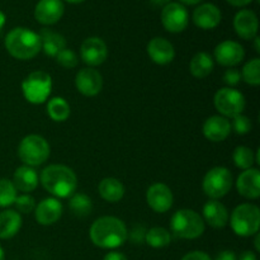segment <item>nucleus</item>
<instances>
[{
	"label": "nucleus",
	"mask_w": 260,
	"mask_h": 260,
	"mask_svg": "<svg viewBox=\"0 0 260 260\" xmlns=\"http://www.w3.org/2000/svg\"><path fill=\"white\" fill-rule=\"evenodd\" d=\"M213 58L207 52H198L193 56L189 63V70L194 78L205 79L212 73L213 70Z\"/></svg>",
	"instance_id": "bb28decb"
},
{
	"label": "nucleus",
	"mask_w": 260,
	"mask_h": 260,
	"mask_svg": "<svg viewBox=\"0 0 260 260\" xmlns=\"http://www.w3.org/2000/svg\"><path fill=\"white\" fill-rule=\"evenodd\" d=\"M202 187L203 192L212 200L222 198L233 187V175L226 168L216 167L205 175Z\"/></svg>",
	"instance_id": "6e6552de"
},
{
	"label": "nucleus",
	"mask_w": 260,
	"mask_h": 260,
	"mask_svg": "<svg viewBox=\"0 0 260 260\" xmlns=\"http://www.w3.org/2000/svg\"><path fill=\"white\" fill-rule=\"evenodd\" d=\"M145 241L149 244L151 248L161 249L165 248L172 241V235L169 231L164 228H152L149 231H146Z\"/></svg>",
	"instance_id": "c756f323"
},
{
	"label": "nucleus",
	"mask_w": 260,
	"mask_h": 260,
	"mask_svg": "<svg viewBox=\"0 0 260 260\" xmlns=\"http://www.w3.org/2000/svg\"><path fill=\"white\" fill-rule=\"evenodd\" d=\"M22 228V217L19 212L7 210L0 213V239L7 240L18 234Z\"/></svg>",
	"instance_id": "393cba45"
},
{
	"label": "nucleus",
	"mask_w": 260,
	"mask_h": 260,
	"mask_svg": "<svg viewBox=\"0 0 260 260\" xmlns=\"http://www.w3.org/2000/svg\"><path fill=\"white\" fill-rule=\"evenodd\" d=\"M69 207L76 217H86L93 211V203L86 194L83 193H74L69 202Z\"/></svg>",
	"instance_id": "cd10ccee"
},
{
	"label": "nucleus",
	"mask_w": 260,
	"mask_h": 260,
	"mask_svg": "<svg viewBox=\"0 0 260 260\" xmlns=\"http://www.w3.org/2000/svg\"><path fill=\"white\" fill-rule=\"evenodd\" d=\"M90 240L98 248L116 249L123 245L128 238V231L123 221L113 216H103L91 225Z\"/></svg>",
	"instance_id": "f257e3e1"
},
{
	"label": "nucleus",
	"mask_w": 260,
	"mask_h": 260,
	"mask_svg": "<svg viewBox=\"0 0 260 260\" xmlns=\"http://www.w3.org/2000/svg\"><path fill=\"white\" fill-rule=\"evenodd\" d=\"M81 60L89 66L102 65L107 60L108 48L106 42L99 37H89L80 47Z\"/></svg>",
	"instance_id": "f8f14e48"
},
{
	"label": "nucleus",
	"mask_w": 260,
	"mask_h": 260,
	"mask_svg": "<svg viewBox=\"0 0 260 260\" xmlns=\"http://www.w3.org/2000/svg\"><path fill=\"white\" fill-rule=\"evenodd\" d=\"M216 260H238V258H236V255L234 251L225 250L216 256Z\"/></svg>",
	"instance_id": "ea45409f"
},
{
	"label": "nucleus",
	"mask_w": 260,
	"mask_h": 260,
	"mask_svg": "<svg viewBox=\"0 0 260 260\" xmlns=\"http://www.w3.org/2000/svg\"><path fill=\"white\" fill-rule=\"evenodd\" d=\"M55 58L62 68L73 69L78 65V57H76L75 52L70 48H63Z\"/></svg>",
	"instance_id": "72a5a7b5"
},
{
	"label": "nucleus",
	"mask_w": 260,
	"mask_h": 260,
	"mask_svg": "<svg viewBox=\"0 0 260 260\" xmlns=\"http://www.w3.org/2000/svg\"><path fill=\"white\" fill-rule=\"evenodd\" d=\"M4 23H5V15H4V13L0 12V30H2Z\"/></svg>",
	"instance_id": "de8ad7c7"
},
{
	"label": "nucleus",
	"mask_w": 260,
	"mask_h": 260,
	"mask_svg": "<svg viewBox=\"0 0 260 260\" xmlns=\"http://www.w3.org/2000/svg\"><path fill=\"white\" fill-rule=\"evenodd\" d=\"M47 113L50 118L55 122H63L70 116V106L63 98L56 96L48 101Z\"/></svg>",
	"instance_id": "c85d7f7f"
},
{
	"label": "nucleus",
	"mask_w": 260,
	"mask_h": 260,
	"mask_svg": "<svg viewBox=\"0 0 260 260\" xmlns=\"http://www.w3.org/2000/svg\"><path fill=\"white\" fill-rule=\"evenodd\" d=\"M62 205L57 198H46L35 208L36 220L40 225L50 226L60 220L62 215Z\"/></svg>",
	"instance_id": "2eb2a0df"
},
{
	"label": "nucleus",
	"mask_w": 260,
	"mask_h": 260,
	"mask_svg": "<svg viewBox=\"0 0 260 260\" xmlns=\"http://www.w3.org/2000/svg\"><path fill=\"white\" fill-rule=\"evenodd\" d=\"M238 260H256V255L251 251H244V253L240 254Z\"/></svg>",
	"instance_id": "37998d69"
},
{
	"label": "nucleus",
	"mask_w": 260,
	"mask_h": 260,
	"mask_svg": "<svg viewBox=\"0 0 260 260\" xmlns=\"http://www.w3.org/2000/svg\"><path fill=\"white\" fill-rule=\"evenodd\" d=\"M13 184L15 189L20 192H32L37 188L38 184L37 172L32 167H27V165L18 168L13 175Z\"/></svg>",
	"instance_id": "b1692460"
},
{
	"label": "nucleus",
	"mask_w": 260,
	"mask_h": 260,
	"mask_svg": "<svg viewBox=\"0 0 260 260\" xmlns=\"http://www.w3.org/2000/svg\"><path fill=\"white\" fill-rule=\"evenodd\" d=\"M239 194L248 200H256L260 196V173L258 169H246L236 180Z\"/></svg>",
	"instance_id": "a211bd4d"
},
{
	"label": "nucleus",
	"mask_w": 260,
	"mask_h": 260,
	"mask_svg": "<svg viewBox=\"0 0 260 260\" xmlns=\"http://www.w3.org/2000/svg\"><path fill=\"white\" fill-rule=\"evenodd\" d=\"M51 89H52L51 76L41 70L30 73L22 83L23 95L32 104H42L43 102L47 101Z\"/></svg>",
	"instance_id": "0eeeda50"
},
{
	"label": "nucleus",
	"mask_w": 260,
	"mask_h": 260,
	"mask_svg": "<svg viewBox=\"0 0 260 260\" xmlns=\"http://www.w3.org/2000/svg\"><path fill=\"white\" fill-rule=\"evenodd\" d=\"M98 192L104 201L111 203L119 202L124 196V187L116 178H104L98 185Z\"/></svg>",
	"instance_id": "a878e982"
},
{
	"label": "nucleus",
	"mask_w": 260,
	"mask_h": 260,
	"mask_svg": "<svg viewBox=\"0 0 260 260\" xmlns=\"http://www.w3.org/2000/svg\"><path fill=\"white\" fill-rule=\"evenodd\" d=\"M150 58L157 65L170 63L175 57V50L172 43L162 37H155L147 45Z\"/></svg>",
	"instance_id": "6ab92c4d"
},
{
	"label": "nucleus",
	"mask_w": 260,
	"mask_h": 260,
	"mask_svg": "<svg viewBox=\"0 0 260 260\" xmlns=\"http://www.w3.org/2000/svg\"><path fill=\"white\" fill-rule=\"evenodd\" d=\"M170 229L179 239L193 240L205 233V221L193 210H179L173 215Z\"/></svg>",
	"instance_id": "20e7f679"
},
{
	"label": "nucleus",
	"mask_w": 260,
	"mask_h": 260,
	"mask_svg": "<svg viewBox=\"0 0 260 260\" xmlns=\"http://www.w3.org/2000/svg\"><path fill=\"white\" fill-rule=\"evenodd\" d=\"M182 260H212L210 255H207L203 251H190L187 255L183 256Z\"/></svg>",
	"instance_id": "58836bf2"
},
{
	"label": "nucleus",
	"mask_w": 260,
	"mask_h": 260,
	"mask_svg": "<svg viewBox=\"0 0 260 260\" xmlns=\"http://www.w3.org/2000/svg\"><path fill=\"white\" fill-rule=\"evenodd\" d=\"M76 89L85 96H94L103 88V78L101 73L93 68L81 69L75 78Z\"/></svg>",
	"instance_id": "ddd939ff"
},
{
	"label": "nucleus",
	"mask_w": 260,
	"mask_h": 260,
	"mask_svg": "<svg viewBox=\"0 0 260 260\" xmlns=\"http://www.w3.org/2000/svg\"><path fill=\"white\" fill-rule=\"evenodd\" d=\"M241 79H244L246 84L253 86H258L260 84V60L253 58L245 63L241 71Z\"/></svg>",
	"instance_id": "2f4dec72"
},
{
	"label": "nucleus",
	"mask_w": 260,
	"mask_h": 260,
	"mask_svg": "<svg viewBox=\"0 0 260 260\" xmlns=\"http://www.w3.org/2000/svg\"><path fill=\"white\" fill-rule=\"evenodd\" d=\"M254 41H255V43H254V47H255V51L256 52H260V47H259V37L256 36L255 38H254Z\"/></svg>",
	"instance_id": "09e8293b"
},
{
	"label": "nucleus",
	"mask_w": 260,
	"mask_h": 260,
	"mask_svg": "<svg viewBox=\"0 0 260 260\" xmlns=\"http://www.w3.org/2000/svg\"><path fill=\"white\" fill-rule=\"evenodd\" d=\"M43 188L56 198H68L75 193L78 179L75 173L66 165L53 164L41 172L40 177Z\"/></svg>",
	"instance_id": "f03ea898"
},
{
	"label": "nucleus",
	"mask_w": 260,
	"mask_h": 260,
	"mask_svg": "<svg viewBox=\"0 0 260 260\" xmlns=\"http://www.w3.org/2000/svg\"><path fill=\"white\" fill-rule=\"evenodd\" d=\"M244 57H245L244 47L235 41H223L215 48L216 61L222 66L231 68V66L239 65L244 60Z\"/></svg>",
	"instance_id": "4468645a"
},
{
	"label": "nucleus",
	"mask_w": 260,
	"mask_h": 260,
	"mask_svg": "<svg viewBox=\"0 0 260 260\" xmlns=\"http://www.w3.org/2000/svg\"><path fill=\"white\" fill-rule=\"evenodd\" d=\"M203 217L212 228L222 229L229 222L228 208L217 200H211L203 206Z\"/></svg>",
	"instance_id": "4be33fe9"
},
{
	"label": "nucleus",
	"mask_w": 260,
	"mask_h": 260,
	"mask_svg": "<svg viewBox=\"0 0 260 260\" xmlns=\"http://www.w3.org/2000/svg\"><path fill=\"white\" fill-rule=\"evenodd\" d=\"M155 5H167L169 4V0H151Z\"/></svg>",
	"instance_id": "a18cd8bd"
},
{
	"label": "nucleus",
	"mask_w": 260,
	"mask_h": 260,
	"mask_svg": "<svg viewBox=\"0 0 260 260\" xmlns=\"http://www.w3.org/2000/svg\"><path fill=\"white\" fill-rule=\"evenodd\" d=\"M103 260H127V258L122 253H118V251H111V253L104 256Z\"/></svg>",
	"instance_id": "a19ab883"
},
{
	"label": "nucleus",
	"mask_w": 260,
	"mask_h": 260,
	"mask_svg": "<svg viewBox=\"0 0 260 260\" xmlns=\"http://www.w3.org/2000/svg\"><path fill=\"white\" fill-rule=\"evenodd\" d=\"M18 155L27 167H38L50 156V145L40 135H28L20 141Z\"/></svg>",
	"instance_id": "423d86ee"
},
{
	"label": "nucleus",
	"mask_w": 260,
	"mask_h": 260,
	"mask_svg": "<svg viewBox=\"0 0 260 260\" xmlns=\"http://www.w3.org/2000/svg\"><path fill=\"white\" fill-rule=\"evenodd\" d=\"M259 240H260V236L259 234H255V241H254V244H255V250L259 251L260 250V246H259Z\"/></svg>",
	"instance_id": "49530a36"
},
{
	"label": "nucleus",
	"mask_w": 260,
	"mask_h": 260,
	"mask_svg": "<svg viewBox=\"0 0 260 260\" xmlns=\"http://www.w3.org/2000/svg\"><path fill=\"white\" fill-rule=\"evenodd\" d=\"M63 9L61 0H40L36 5L35 18L41 24H55L62 17Z\"/></svg>",
	"instance_id": "f3484780"
},
{
	"label": "nucleus",
	"mask_w": 260,
	"mask_h": 260,
	"mask_svg": "<svg viewBox=\"0 0 260 260\" xmlns=\"http://www.w3.org/2000/svg\"><path fill=\"white\" fill-rule=\"evenodd\" d=\"M17 198V189L9 179H0V207L13 205Z\"/></svg>",
	"instance_id": "473e14b6"
},
{
	"label": "nucleus",
	"mask_w": 260,
	"mask_h": 260,
	"mask_svg": "<svg viewBox=\"0 0 260 260\" xmlns=\"http://www.w3.org/2000/svg\"><path fill=\"white\" fill-rule=\"evenodd\" d=\"M38 36L41 40V50L51 57H56L63 48H66V41L60 33L46 28L41 30Z\"/></svg>",
	"instance_id": "5701e85b"
},
{
	"label": "nucleus",
	"mask_w": 260,
	"mask_h": 260,
	"mask_svg": "<svg viewBox=\"0 0 260 260\" xmlns=\"http://www.w3.org/2000/svg\"><path fill=\"white\" fill-rule=\"evenodd\" d=\"M179 2L184 3V4H188V5H194V4H198V3H201L202 0H179Z\"/></svg>",
	"instance_id": "c03bdc74"
},
{
	"label": "nucleus",
	"mask_w": 260,
	"mask_h": 260,
	"mask_svg": "<svg viewBox=\"0 0 260 260\" xmlns=\"http://www.w3.org/2000/svg\"><path fill=\"white\" fill-rule=\"evenodd\" d=\"M147 205L157 213H165L172 208L173 197L172 189L164 183H155L146 192Z\"/></svg>",
	"instance_id": "9b49d317"
},
{
	"label": "nucleus",
	"mask_w": 260,
	"mask_h": 260,
	"mask_svg": "<svg viewBox=\"0 0 260 260\" xmlns=\"http://www.w3.org/2000/svg\"><path fill=\"white\" fill-rule=\"evenodd\" d=\"M14 205L17 207V211L20 213H30L36 208L35 198L29 194L17 196L14 201Z\"/></svg>",
	"instance_id": "f704fd0d"
},
{
	"label": "nucleus",
	"mask_w": 260,
	"mask_h": 260,
	"mask_svg": "<svg viewBox=\"0 0 260 260\" xmlns=\"http://www.w3.org/2000/svg\"><path fill=\"white\" fill-rule=\"evenodd\" d=\"M258 18L253 10L244 9L236 13L235 18H234V28L239 37L246 41L253 40L258 35Z\"/></svg>",
	"instance_id": "dca6fc26"
},
{
	"label": "nucleus",
	"mask_w": 260,
	"mask_h": 260,
	"mask_svg": "<svg viewBox=\"0 0 260 260\" xmlns=\"http://www.w3.org/2000/svg\"><path fill=\"white\" fill-rule=\"evenodd\" d=\"M5 48L18 60H30L41 51L40 36L28 28H14L5 37Z\"/></svg>",
	"instance_id": "7ed1b4c3"
},
{
	"label": "nucleus",
	"mask_w": 260,
	"mask_h": 260,
	"mask_svg": "<svg viewBox=\"0 0 260 260\" xmlns=\"http://www.w3.org/2000/svg\"><path fill=\"white\" fill-rule=\"evenodd\" d=\"M215 107L222 117H234L243 113L245 108V98L239 90L233 88H222L215 94Z\"/></svg>",
	"instance_id": "1a4fd4ad"
},
{
	"label": "nucleus",
	"mask_w": 260,
	"mask_h": 260,
	"mask_svg": "<svg viewBox=\"0 0 260 260\" xmlns=\"http://www.w3.org/2000/svg\"><path fill=\"white\" fill-rule=\"evenodd\" d=\"M241 80V73L238 70V69H229L226 70V73L223 74V83L226 85L230 86H235L240 83Z\"/></svg>",
	"instance_id": "e433bc0d"
},
{
	"label": "nucleus",
	"mask_w": 260,
	"mask_h": 260,
	"mask_svg": "<svg viewBox=\"0 0 260 260\" xmlns=\"http://www.w3.org/2000/svg\"><path fill=\"white\" fill-rule=\"evenodd\" d=\"M231 124L228 118L222 116H212L206 119L203 124V135L212 142H221L229 137Z\"/></svg>",
	"instance_id": "aec40b11"
},
{
	"label": "nucleus",
	"mask_w": 260,
	"mask_h": 260,
	"mask_svg": "<svg viewBox=\"0 0 260 260\" xmlns=\"http://www.w3.org/2000/svg\"><path fill=\"white\" fill-rule=\"evenodd\" d=\"M68 3H71V4H80V3L85 2V0H66Z\"/></svg>",
	"instance_id": "8fccbe9b"
},
{
	"label": "nucleus",
	"mask_w": 260,
	"mask_h": 260,
	"mask_svg": "<svg viewBox=\"0 0 260 260\" xmlns=\"http://www.w3.org/2000/svg\"><path fill=\"white\" fill-rule=\"evenodd\" d=\"M0 260H5V254H4V250H3L2 246H0Z\"/></svg>",
	"instance_id": "3c124183"
},
{
	"label": "nucleus",
	"mask_w": 260,
	"mask_h": 260,
	"mask_svg": "<svg viewBox=\"0 0 260 260\" xmlns=\"http://www.w3.org/2000/svg\"><path fill=\"white\" fill-rule=\"evenodd\" d=\"M230 225L234 233L243 238L258 234L260 226V211L258 206L251 203L238 206L231 215Z\"/></svg>",
	"instance_id": "39448f33"
},
{
	"label": "nucleus",
	"mask_w": 260,
	"mask_h": 260,
	"mask_svg": "<svg viewBox=\"0 0 260 260\" xmlns=\"http://www.w3.org/2000/svg\"><path fill=\"white\" fill-rule=\"evenodd\" d=\"M234 162L238 168L240 169H250L251 165L255 162V155H254V151L251 149L246 146H238L234 151L233 155Z\"/></svg>",
	"instance_id": "7c9ffc66"
},
{
	"label": "nucleus",
	"mask_w": 260,
	"mask_h": 260,
	"mask_svg": "<svg viewBox=\"0 0 260 260\" xmlns=\"http://www.w3.org/2000/svg\"><path fill=\"white\" fill-rule=\"evenodd\" d=\"M145 236H146V230L144 229V226L137 225L132 229V231L129 233V239L134 244H142L145 241Z\"/></svg>",
	"instance_id": "4c0bfd02"
},
{
	"label": "nucleus",
	"mask_w": 260,
	"mask_h": 260,
	"mask_svg": "<svg viewBox=\"0 0 260 260\" xmlns=\"http://www.w3.org/2000/svg\"><path fill=\"white\" fill-rule=\"evenodd\" d=\"M231 124V129L235 131V134L238 135H246L251 131V122L250 119L246 116L243 114H239V116L234 117L233 123Z\"/></svg>",
	"instance_id": "c9c22d12"
},
{
	"label": "nucleus",
	"mask_w": 260,
	"mask_h": 260,
	"mask_svg": "<svg viewBox=\"0 0 260 260\" xmlns=\"http://www.w3.org/2000/svg\"><path fill=\"white\" fill-rule=\"evenodd\" d=\"M253 0H228V3H230L234 7H245V5L250 4Z\"/></svg>",
	"instance_id": "79ce46f5"
},
{
	"label": "nucleus",
	"mask_w": 260,
	"mask_h": 260,
	"mask_svg": "<svg viewBox=\"0 0 260 260\" xmlns=\"http://www.w3.org/2000/svg\"><path fill=\"white\" fill-rule=\"evenodd\" d=\"M220 9L216 7L215 4H202L194 10L193 13V22L197 27L202 28V29H213L217 27L221 22Z\"/></svg>",
	"instance_id": "412c9836"
},
{
	"label": "nucleus",
	"mask_w": 260,
	"mask_h": 260,
	"mask_svg": "<svg viewBox=\"0 0 260 260\" xmlns=\"http://www.w3.org/2000/svg\"><path fill=\"white\" fill-rule=\"evenodd\" d=\"M161 22L168 32H183L188 25L187 9L179 3H169L161 12Z\"/></svg>",
	"instance_id": "9d476101"
}]
</instances>
